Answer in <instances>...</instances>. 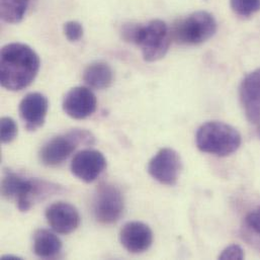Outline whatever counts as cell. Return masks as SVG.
Listing matches in <instances>:
<instances>
[{
    "mask_svg": "<svg viewBox=\"0 0 260 260\" xmlns=\"http://www.w3.org/2000/svg\"><path fill=\"white\" fill-rule=\"evenodd\" d=\"M1 142L4 144L11 143L17 136V125L15 121L9 117H3L0 120Z\"/></svg>",
    "mask_w": 260,
    "mask_h": 260,
    "instance_id": "cell-19",
    "label": "cell"
},
{
    "mask_svg": "<svg viewBox=\"0 0 260 260\" xmlns=\"http://www.w3.org/2000/svg\"><path fill=\"white\" fill-rule=\"evenodd\" d=\"M98 101L89 87L77 86L71 88L63 100V111L74 120H84L96 110Z\"/></svg>",
    "mask_w": 260,
    "mask_h": 260,
    "instance_id": "cell-9",
    "label": "cell"
},
{
    "mask_svg": "<svg viewBox=\"0 0 260 260\" xmlns=\"http://www.w3.org/2000/svg\"><path fill=\"white\" fill-rule=\"evenodd\" d=\"M40 58L29 46L11 43L0 53V81L7 90L18 91L29 86L40 70Z\"/></svg>",
    "mask_w": 260,
    "mask_h": 260,
    "instance_id": "cell-1",
    "label": "cell"
},
{
    "mask_svg": "<svg viewBox=\"0 0 260 260\" xmlns=\"http://www.w3.org/2000/svg\"><path fill=\"white\" fill-rule=\"evenodd\" d=\"M244 227L249 234L260 237V206L249 212L244 219Z\"/></svg>",
    "mask_w": 260,
    "mask_h": 260,
    "instance_id": "cell-20",
    "label": "cell"
},
{
    "mask_svg": "<svg viewBox=\"0 0 260 260\" xmlns=\"http://www.w3.org/2000/svg\"><path fill=\"white\" fill-rule=\"evenodd\" d=\"M218 29L215 17L207 11H197L174 23L172 39L183 45H200L214 37Z\"/></svg>",
    "mask_w": 260,
    "mask_h": 260,
    "instance_id": "cell-4",
    "label": "cell"
},
{
    "mask_svg": "<svg viewBox=\"0 0 260 260\" xmlns=\"http://www.w3.org/2000/svg\"><path fill=\"white\" fill-rule=\"evenodd\" d=\"M243 258H244V251L237 244H232L226 247L222 251V253L219 255V259L222 260H241Z\"/></svg>",
    "mask_w": 260,
    "mask_h": 260,
    "instance_id": "cell-22",
    "label": "cell"
},
{
    "mask_svg": "<svg viewBox=\"0 0 260 260\" xmlns=\"http://www.w3.org/2000/svg\"><path fill=\"white\" fill-rule=\"evenodd\" d=\"M125 201L122 191L113 184H102L93 202V214L98 222L104 225L117 223L123 215Z\"/></svg>",
    "mask_w": 260,
    "mask_h": 260,
    "instance_id": "cell-7",
    "label": "cell"
},
{
    "mask_svg": "<svg viewBox=\"0 0 260 260\" xmlns=\"http://www.w3.org/2000/svg\"><path fill=\"white\" fill-rule=\"evenodd\" d=\"M258 136H259V138H260V127H259V129H258Z\"/></svg>",
    "mask_w": 260,
    "mask_h": 260,
    "instance_id": "cell-23",
    "label": "cell"
},
{
    "mask_svg": "<svg viewBox=\"0 0 260 260\" xmlns=\"http://www.w3.org/2000/svg\"><path fill=\"white\" fill-rule=\"evenodd\" d=\"M30 0H0V16L7 23L20 22Z\"/></svg>",
    "mask_w": 260,
    "mask_h": 260,
    "instance_id": "cell-17",
    "label": "cell"
},
{
    "mask_svg": "<svg viewBox=\"0 0 260 260\" xmlns=\"http://www.w3.org/2000/svg\"><path fill=\"white\" fill-rule=\"evenodd\" d=\"M171 39L168 25L163 20L154 19L144 25L139 23L134 44L141 48L145 61L156 62L167 54Z\"/></svg>",
    "mask_w": 260,
    "mask_h": 260,
    "instance_id": "cell-3",
    "label": "cell"
},
{
    "mask_svg": "<svg viewBox=\"0 0 260 260\" xmlns=\"http://www.w3.org/2000/svg\"><path fill=\"white\" fill-rule=\"evenodd\" d=\"M46 219L50 227L58 234L67 235L75 231L80 224V216L74 206L57 202L46 210Z\"/></svg>",
    "mask_w": 260,
    "mask_h": 260,
    "instance_id": "cell-12",
    "label": "cell"
},
{
    "mask_svg": "<svg viewBox=\"0 0 260 260\" xmlns=\"http://www.w3.org/2000/svg\"><path fill=\"white\" fill-rule=\"evenodd\" d=\"M83 80L89 88L107 89L114 82V71L108 63L96 61L85 68Z\"/></svg>",
    "mask_w": 260,
    "mask_h": 260,
    "instance_id": "cell-15",
    "label": "cell"
},
{
    "mask_svg": "<svg viewBox=\"0 0 260 260\" xmlns=\"http://www.w3.org/2000/svg\"><path fill=\"white\" fill-rule=\"evenodd\" d=\"M107 167V159L98 150L85 149L78 152L72 162L71 171L78 179L90 183L96 180Z\"/></svg>",
    "mask_w": 260,
    "mask_h": 260,
    "instance_id": "cell-10",
    "label": "cell"
},
{
    "mask_svg": "<svg viewBox=\"0 0 260 260\" xmlns=\"http://www.w3.org/2000/svg\"><path fill=\"white\" fill-rule=\"evenodd\" d=\"M181 167L179 154L171 148H163L150 160L148 172L158 182L171 186L176 184Z\"/></svg>",
    "mask_w": 260,
    "mask_h": 260,
    "instance_id": "cell-8",
    "label": "cell"
},
{
    "mask_svg": "<svg viewBox=\"0 0 260 260\" xmlns=\"http://www.w3.org/2000/svg\"><path fill=\"white\" fill-rule=\"evenodd\" d=\"M120 240L124 248L131 253H142L151 247L153 232L142 222H129L121 230Z\"/></svg>",
    "mask_w": 260,
    "mask_h": 260,
    "instance_id": "cell-14",
    "label": "cell"
},
{
    "mask_svg": "<svg viewBox=\"0 0 260 260\" xmlns=\"http://www.w3.org/2000/svg\"><path fill=\"white\" fill-rule=\"evenodd\" d=\"M49 110L48 99L40 92L26 94L19 104V116L25 129L29 132L39 130L45 124Z\"/></svg>",
    "mask_w": 260,
    "mask_h": 260,
    "instance_id": "cell-11",
    "label": "cell"
},
{
    "mask_svg": "<svg viewBox=\"0 0 260 260\" xmlns=\"http://www.w3.org/2000/svg\"><path fill=\"white\" fill-rule=\"evenodd\" d=\"M63 31L70 42H78L83 37V26L75 20L67 21L63 26Z\"/></svg>",
    "mask_w": 260,
    "mask_h": 260,
    "instance_id": "cell-21",
    "label": "cell"
},
{
    "mask_svg": "<svg viewBox=\"0 0 260 260\" xmlns=\"http://www.w3.org/2000/svg\"><path fill=\"white\" fill-rule=\"evenodd\" d=\"M196 143L204 153L226 157L239 149L242 138L234 127L223 122L212 121L199 128L196 135Z\"/></svg>",
    "mask_w": 260,
    "mask_h": 260,
    "instance_id": "cell-2",
    "label": "cell"
},
{
    "mask_svg": "<svg viewBox=\"0 0 260 260\" xmlns=\"http://www.w3.org/2000/svg\"><path fill=\"white\" fill-rule=\"evenodd\" d=\"M93 139L89 132L78 129L54 137L41 148L40 160L47 166L60 165L69 158L79 144H91Z\"/></svg>",
    "mask_w": 260,
    "mask_h": 260,
    "instance_id": "cell-6",
    "label": "cell"
},
{
    "mask_svg": "<svg viewBox=\"0 0 260 260\" xmlns=\"http://www.w3.org/2000/svg\"><path fill=\"white\" fill-rule=\"evenodd\" d=\"M34 251L41 258H53L62 249L61 240L47 229H39L34 235Z\"/></svg>",
    "mask_w": 260,
    "mask_h": 260,
    "instance_id": "cell-16",
    "label": "cell"
},
{
    "mask_svg": "<svg viewBox=\"0 0 260 260\" xmlns=\"http://www.w3.org/2000/svg\"><path fill=\"white\" fill-rule=\"evenodd\" d=\"M240 102L251 124L260 123V68L248 73L239 88Z\"/></svg>",
    "mask_w": 260,
    "mask_h": 260,
    "instance_id": "cell-13",
    "label": "cell"
},
{
    "mask_svg": "<svg viewBox=\"0 0 260 260\" xmlns=\"http://www.w3.org/2000/svg\"><path fill=\"white\" fill-rule=\"evenodd\" d=\"M232 10L243 17H249L260 10V0H230Z\"/></svg>",
    "mask_w": 260,
    "mask_h": 260,
    "instance_id": "cell-18",
    "label": "cell"
},
{
    "mask_svg": "<svg viewBox=\"0 0 260 260\" xmlns=\"http://www.w3.org/2000/svg\"><path fill=\"white\" fill-rule=\"evenodd\" d=\"M50 187L40 180L27 179L13 172H7L1 182L3 197L15 201L20 212L29 211L35 200L47 192Z\"/></svg>",
    "mask_w": 260,
    "mask_h": 260,
    "instance_id": "cell-5",
    "label": "cell"
}]
</instances>
